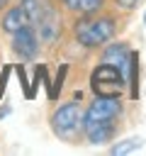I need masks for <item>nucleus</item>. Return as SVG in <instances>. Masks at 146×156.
I'll return each instance as SVG.
<instances>
[{
	"instance_id": "12",
	"label": "nucleus",
	"mask_w": 146,
	"mask_h": 156,
	"mask_svg": "<svg viewBox=\"0 0 146 156\" xmlns=\"http://www.w3.org/2000/svg\"><path fill=\"white\" fill-rule=\"evenodd\" d=\"M2 7H7V0H0V10H2Z\"/></svg>"
},
{
	"instance_id": "13",
	"label": "nucleus",
	"mask_w": 146,
	"mask_h": 156,
	"mask_svg": "<svg viewBox=\"0 0 146 156\" xmlns=\"http://www.w3.org/2000/svg\"><path fill=\"white\" fill-rule=\"evenodd\" d=\"M144 22H146V15H144Z\"/></svg>"
},
{
	"instance_id": "2",
	"label": "nucleus",
	"mask_w": 146,
	"mask_h": 156,
	"mask_svg": "<svg viewBox=\"0 0 146 156\" xmlns=\"http://www.w3.org/2000/svg\"><path fill=\"white\" fill-rule=\"evenodd\" d=\"M114 34V22L109 17H85L75 22V39L83 46L105 44Z\"/></svg>"
},
{
	"instance_id": "9",
	"label": "nucleus",
	"mask_w": 146,
	"mask_h": 156,
	"mask_svg": "<svg viewBox=\"0 0 146 156\" xmlns=\"http://www.w3.org/2000/svg\"><path fill=\"white\" fill-rule=\"evenodd\" d=\"M71 10L75 12H83V15H92L102 7V0H63Z\"/></svg>"
},
{
	"instance_id": "5",
	"label": "nucleus",
	"mask_w": 146,
	"mask_h": 156,
	"mask_svg": "<svg viewBox=\"0 0 146 156\" xmlns=\"http://www.w3.org/2000/svg\"><path fill=\"white\" fill-rule=\"evenodd\" d=\"M12 49H15V51H17L22 58H32V56L36 54V49H39L34 32H32L29 27H22L19 32H15V41H12Z\"/></svg>"
},
{
	"instance_id": "1",
	"label": "nucleus",
	"mask_w": 146,
	"mask_h": 156,
	"mask_svg": "<svg viewBox=\"0 0 146 156\" xmlns=\"http://www.w3.org/2000/svg\"><path fill=\"white\" fill-rule=\"evenodd\" d=\"M119 112H122V105H119L117 98L97 95V100L83 115V132H85L88 141H92V144L107 141L114 132V119H117Z\"/></svg>"
},
{
	"instance_id": "10",
	"label": "nucleus",
	"mask_w": 146,
	"mask_h": 156,
	"mask_svg": "<svg viewBox=\"0 0 146 156\" xmlns=\"http://www.w3.org/2000/svg\"><path fill=\"white\" fill-rule=\"evenodd\" d=\"M139 146H141V139H136V136H129V139H124V141L114 144V146L109 149V154H129V151H136Z\"/></svg>"
},
{
	"instance_id": "11",
	"label": "nucleus",
	"mask_w": 146,
	"mask_h": 156,
	"mask_svg": "<svg viewBox=\"0 0 146 156\" xmlns=\"http://www.w3.org/2000/svg\"><path fill=\"white\" fill-rule=\"evenodd\" d=\"M117 2H119V5L124 7V10H129V7H134V5L139 2V0H117Z\"/></svg>"
},
{
	"instance_id": "4",
	"label": "nucleus",
	"mask_w": 146,
	"mask_h": 156,
	"mask_svg": "<svg viewBox=\"0 0 146 156\" xmlns=\"http://www.w3.org/2000/svg\"><path fill=\"white\" fill-rule=\"evenodd\" d=\"M51 124H54V132H56L58 136H66V139H71L78 129H83V117H80L78 102H66V105H61V107L54 112Z\"/></svg>"
},
{
	"instance_id": "3",
	"label": "nucleus",
	"mask_w": 146,
	"mask_h": 156,
	"mask_svg": "<svg viewBox=\"0 0 146 156\" xmlns=\"http://www.w3.org/2000/svg\"><path fill=\"white\" fill-rule=\"evenodd\" d=\"M124 76L119 68L109 66V63H102L92 71L90 76V85L95 90V95H102V98H119L122 88H124Z\"/></svg>"
},
{
	"instance_id": "8",
	"label": "nucleus",
	"mask_w": 146,
	"mask_h": 156,
	"mask_svg": "<svg viewBox=\"0 0 146 156\" xmlns=\"http://www.w3.org/2000/svg\"><path fill=\"white\" fill-rule=\"evenodd\" d=\"M22 7H24V12H27V17H29V22H32V24H36V22H39V17L49 10L46 0H24V2H22Z\"/></svg>"
},
{
	"instance_id": "6",
	"label": "nucleus",
	"mask_w": 146,
	"mask_h": 156,
	"mask_svg": "<svg viewBox=\"0 0 146 156\" xmlns=\"http://www.w3.org/2000/svg\"><path fill=\"white\" fill-rule=\"evenodd\" d=\"M27 24H29V17H27L24 7H12V10L2 17V29H5V32H10V34L19 32V29H22V27H27Z\"/></svg>"
},
{
	"instance_id": "7",
	"label": "nucleus",
	"mask_w": 146,
	"mask_h": 156,
	"mask_svg": "<svg viewBox=\"0 0 146 156\" xmlns=\"http://www.w3.org/2000/svg\"><path fill=\"white\" fill-rule=\"evenodd\" d=\"M127 58H129V51H127L124 44H112V46L105 51V63H109V66H114V68H119V71H124Z\"/></svg>"
}]
</instances>
